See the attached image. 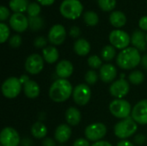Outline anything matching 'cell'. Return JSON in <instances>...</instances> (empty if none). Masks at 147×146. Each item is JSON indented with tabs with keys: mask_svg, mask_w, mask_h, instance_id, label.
Listing matches in <instances>:
<instances>
[{
	"mask_svg": "<svg viewBox=\"0 0 147 146\" xmlns=\"http://www.w3.org/2000/svg\"><path fill=\"white\" fill-rule=\"evenodd\" d=\"M145 141H146V137L143 134H138L134 138V142H135L136 145H142L145 143Z\"/></svg>",
	"mask_w": 147,
	"mask_h": 146,
	"instance_id": "b9f144b4",
	"label": "cell"
},
{
	"mask_svg": "<svg viewBox=\"0 0 147 146\" xmlns=\"http://www.w3.org/2000/svg\"><path fill=\"white\" fill-rule=\"evenodd\" d=\"M28 4V0H10L9 3V8L15 13H23L27 11Z\"/></svg>",
	"mask_w": 147,
	"mask_h": 146,
	"instance_id": "484cf974",
	"label": "cell"
},
{
	"mask_svg": "<svg viewBox=\"0 0 147 146\" xmlns=\"http://www.w3.org/2000/svg\"><path fill=\"white\" fill-rule=\"evenodd\" d=\"M65 120L69 126H78L81 121L80 111L74 107L69 108L65 112Z\"/></svg>",
	"mask_w": 147,
	"mask_h": 146,
	"instance_id": "ffe728a7",
	"label": "cell"
},
{
	"mask_svg": "<svg viewBox=\"0 0 147 146\" xmlns=\"http://www.w3.org/2000/svg\"><path fill=\"white\" fill-rule=\"evenodd\" d=\"M107 133V127L103 123H93L89 125L84 131L86 139L89 141H100Z\"/></svg>",
	"mask_w": 147,
	"mask_h": 146,
	"instance_id": "9c48e42d",
	"label": "cell"
},
{
	"mask_svg": "<svg viewBox=\"0 0 147 146\" xmlns=\"http://www.w3.org/2000/svg\"><path fill=\"white\" fill-rule=\"evenodd\" d=\"M131 42L136 49L139 51H146V34H144L141 30H135L131 37Z\"/></svg>",
	"mask_w": 147,
	"mask_h": 146,
	"instance_id": "d6986e66",
	"label": "cell"
},
{
	"mask_svg": "<svg viewBox=\"0 0 147 146\" xmlns=\"http://www.w3.org/2000/svg\"><path fill=\"white\" fill-rule=\"evenodd\" d=\"M129 82L134 85H140L145 80V75L140 71H134L129 74L128 77Z\"/></svg>",
	"mask_w": 147,
	"mask_h": 146,
	"instance_id": "83f0119b",
	"label": "cell"
},
{
	"mask_svg": "<svg viewBox=\"0 0 147 146\" xmlns=\"http://www.w3.org/2000/svg\"><path fill=\"white\" fill-rule=\"evenodd\" d=\"M22 90V83L19 78L11 77L7 78L2 84V93L8 99H14L19 96Z\"/></svg>",
	"mask_w": 147,
	"mask_h": 146,
	"instance_id": "8992f818",
	"label": "cell"
},
{
	"mask_svg": "<svg viewBox=\"0 0 147 146\" xmlns=\"http://www.w3.org/2000/svg\"><path fill=\"white\" fill-rule=\"evenodd\" d=\"M19 80H20L21 83L24 85L26 83H28V82L29 81V78H28V76H26V75H22V76H21V77L19 78Z\"/></svg>",
	"mask_w": 147,
	"mask_h": 146,
	"instance_id": "7dc6e473",
	"label": "cell"
},
{
	"mask_svg": "<svg viewBox=\"0 0 147 146\" xmlns=\"http://www.w3.org/2000/svg\"><path fill=\"white\" fill-rule=\"evenodd\" d=\"M137 130L138 124L131 117H127L119 121L115 126L114 129L115 136L122 140L134 135L137 132Z\"/></svg>",
	"mask_w": 147,
	"mask_h": 146,
	"instance_id": "3957f363",
	"label": "cell"
},
{
	"mask_svg": "<svg viewBox=\"0 0 147 146\" xmlns=\"http://www.w3.org/2000/svg\"><path fill=\"white\" fill-rule=\"evenodd\" d=\"M9 16V10L5 6L0 7V20L2 22L6 21Z\"/></svg>",
	"mask_w": 147,
	"mask_h": 146,
	"instance_id": "74e56055",
	"label": "cell"
},
{
	"mask_svg": "<svg viewBox=\"0 0 147 146\" xmlns=\"http://www.w3.org/2000/svg\"><path fill=\"white\" fill-rule=\"evenodd\" d=\"M47 43V40L44 36H39L34 40V45L37 48H45Z\"/></svg>",
	"mask_w": 147,
	"mask_h": 146,
	"instance_id": "8d00e7d4",
	"label": "cell"
},
{
	"mask_svg": "<svg viewBox=\"0 0 147 146\" xmlns=\"http://www.w3.org/2000/svg\"><path fill=\"white\" fill-rule=\"evenodd\" d=\"M42 57L47 63L53 64L59 59V52L54 46H48L42 50Z\"/></svg>",
	"mask_w": 147,
	"mask_h": 146,
	"instance_id": "603a6c76",
	"label": "cell"
},
{
	"mask_svg": "<svg viewBox=\"0 0 147 146\" xmlns=\"http://www.w3.org/2000/svg\"><path fill=\"white\" fill-rule=\"evenodd\" d=\"M109 39L110 44L114 47L117 49H121V50L127 48L131 42V38L129 34L127 32L123 30H120V29L113 30L109 34Z\"/></svg>",
	"mask_w": 147,
	"mask_h": 146,
	"instance_id": "52a82bcc",
	"label": "cell"
},
{
	"mask_svg": "<svg viewBox=\"0 0 147 146\" xmlns=\"http://www.w3.org/2000/svg\"><path fill=\"white\" fill-rule=\"evenodd\" d=\"M73 88L67 79L59 78L53 83L49 89V97L55 102H63L72 95Z\"/></svg>",
	"mask_w": 147,
	"mask_h": 146,
	"instance_id": "6da1fadb",
	"label": "cell"
},
{
	"mask_svg": "<svg viewBox=\"0 0 147 146\" xmlns=\"http://www.w3.org/2000/svg\"><path fill=\"white\" fill-rule=\"evenodd\" d=\"M38 3L41 5H44V6H49V5H52L55 0H37Z\"/></svg>",
	"mask_w": 147,
	"mask_h": 146,
	"instance_id": "f6af8a7d",
	"label": "cell"
},
{
	"mask_svg": "<svg viewBox=\"0 0 147 146\" xmlns=\"http://www.w3.org/2000/svg\"><path fill=\"white\" fill-rule=\"evenodd\" d=\"M9 46L13 48H17L21 46L22 44V37L19 34H15L10 37L9 40Z\"/></svg>",
	"mask_w": 147,
	"mask_h": 146,
	"instance_id": "d590c367",
	"label": "cell"
},
{
	"mask_svg": "<svg viewBox=\"0 0 147 146\" xmlns=\"http://www.w3.org/2000/svg\"><path fill=\"white\" fill-rule=\"evenodd\" d=\"M115 55H116V50H115V47H114L112 45L105 46L101 52V56L102 59L105 61L112 60L115 57Z\"/></svg>",
	"mask_w": 147,
	"mask_h": 146,
	"instance_id": "4316f807",
	"label": "cell"
},
{
	"mask_svg": "<svg viewBox=\"0 0 147 146\" xmlns=\"http://www.w3.org/2000/svg\"><path fill=\"white\" fill-rule=\"evenodd\" d=\"M59 146H65V145H59Z\"/></svg>",
	"mask_w": 147,
	"mask_h": 146,
	"instance_id": "f907efd6",
	"label": "cell"
},
{
	"mask_svg": "<svg viewBox=\"0 0 147 146\" xmlns=\"http://www.w3.org/2000/svg\"><path fill=\"white\" fill-rule=\"evenodd\" d=\"M80 28L77 26H73L71 27V28L70 29V35L73 38H77L80 35Z\"/></svg>",
	"mask_w": 147,
	"mask_h": 146,
	"instance_id": "ab89813d",
	"label": "cell"
},
{
	"mask_svg": "<svg viewBox=\"0 0 147 146\" xmlns=\"http://www.w3.org/2000/svg\"><path fill=\"white\" fill-rule=\"evenodd\" d=\"M102 59L96 56V55H92L90 56L89 59H88V65L90 67H91L92 69H98V68H101L102 65Z\"/></svg>",
	"mask_w": 147,
	"mask_h": 146,
	"instance_id": "836d02e7",
	"label": "cell"
},
{
	"mask_svg": "<svg viewBox=\"0 0 147 146\" xmlns=\"http://www.w3.org/2000/svg\"><path fill=\"white\" fill-rule=\"evenodd\" d=\"M9 25L17 33H22L29 27L28 19L22 13H14L9 18Z\"/></svg>",
	"mask_w": 147,
	"mask_h": 146,
	"instance_id": "9a60e30c",
	"label": "cell"
},
{
	"mask_svg": "<svg viewBox=\"0 0 147 146\" xmlns=\"http://www.w3.org/2000/svg\"><path fill=\"white\" fill-rule=\"evenodd\" d=\"M130 89V85L128 82L123 78H121L115 82H114L109 87V92L117 99H121L122 97L126 96Z\"/></svg>",
	"mask_w": 147,
	"mask_h": 146,
	"instance_id": "5bb4252c",
	"label": "cell"
},
{
	"mask_svg": "<svg viewBox=\"0 0 147 146\" xmlns=\"http://www.w3.org/2000/svg\"><path fill=\"white\" fill-rule=\"evenodd\" d=\"M23 91L25 96L29 99H35L39 96L40 89L38 83L33 80H29L23 85Z\"/></svg>",
	"mask_w": 147,
	"mask_h": 146,
	"instance_id": "44dd1931",
	"label": "cell"
},
{
	"mask_svg": "<svg viewBox=\"0 0 147 146\" xmlns=\"http://www.w3.org/2000/svg\"><path fill=\"white\" fill-rule=\"evenodd\" d=\"M97 3L103 11H111L116 5V0H97Z\"/></svg>",
	"mask_w": 147,
	"mask_h": 146,
	"instance_id": "4dcf8cb0",
	"label": "cell"
},
{
	"mask_svg": "<svg viewBox=\"0 0 147 146\" xmlns=\"http://www.w3.org/2000/svg\"><path fill=\"white\" fill-rule=\"evenodd\" d=\"M90 143L88 139H78L74 143L73 146H90Z\"/></svg>",
	"mask_w": 147,
	"mask_h": 146,
	"instance_id": "f35d334b",
	"label": "cell"
},
{
	"mask_svg": "<svg viewBox=\"0 0 147 146\" xmlns=\"http://www.w3.org/2000/svg\"><path fill=\"white\" fill-rule=\"evenodd\" d=\"M74 51L79 56H86L90 51V44L85 39H78L74 43Z\"/></svg>",
	"mask_w": 147,
	"mask_h": 146,
	"instance_id": "7402d4cb",
	"label": "cell"
},
{
	"mask_svg": "<svg viewBox=\"0 0 147 146\" xmlns=\"http://www.w3.org/2000/svg\"><path fill=\"white\" fill-rule=\"evenodd\" d=\"M141 65L144 68H146L147 70V54L144 55L142 58H141Z\"/></svg>",
	"mask_w": 147,
	"mask_h": 146,
	"instance_id": "c3c4849f",
	"label": "cell"
},
{
	"mask_svg": "<svg viewBox=\"0 0 147 146\" xmlns=\"http://www.w3.org/2000/svg\"><path fill=\"white\" fill-rule=\"evenodd\" d=\"M66 37V31L64 26L61 24L53 25L48 32V40L50 43L55 46L61 45Z\"/></svg>",
	"mask_w": 147,
	"mask_h": 146,
	"instance_id": "4fadbf2b",
	"label": "cell"
},
{
	"mask_svg": "<svg viewBox=\"0 0 147 146\" xmlns=\"http://www.w3.org/2000/svg\"><path fill=\"white\" fill-rule=\"evenodd\" d=\"M29 17H35L38 16L39 14L40 13V6L37 3H30L28 6L27 11Z\"/></svg>",
	"mask_w": 147,
	"mask_h": 146,
	"instance_id": "1f68e13d",
	"label": "cell"
},
{
	"mask_svg": "<svg viewBox=\"0 0 147 146\" xmlns=\"http://www.w3.org/2000/svg\"><path fill=\"white\" fill-rule=\"evenodd\" d=\"M84 79L86 81V83L90 85H94L97 79H98V76L97 73L94 71V70H90L86 72L85 76H84Z\"/></svg>",
	"mask_w": 147,
	"mask_h": 146,
	"instance_id": "e575fe53",
	"label": "cell"
},
{
	"mask_svg": "<svg viewBox=\"0 0 147 146\" xmlns=\"http://www.w3.org/2000/svg\"><path fill=\"white\" fill-rule=\"evenodd\" d=\"M84 21L88 26L93 27L98 23L99 18H98V15L96 12L91 11V10H88V11L84 12Z\"/></svg>",
	"mask_w": 147,
	"mask_h": 146,
	"instance_id": "f1b7e54d",
	"label": "cell"
},
{
	"mask_svg": "<svg viewBox=\"0 0 147 146\" xmlns=\"http://www.w3.org/2000/svg\"><path fill=\"white\" fill-rule=\"evenodd\" d=\"M42 146H56L55 141L51 138H46L42 141Z\"/></svg>",
	"mask_w": 147,
	"mask_h": 146,
	"instance_id": "7bdbcfd3",
	"label": "cell"
},
{
	"mask_svg": "<svg viewBox=\"0 0 147 146\" xmlns=\"http://www.w3.org/2000/svg\"><path fill=\"white\" fill-rule=\"evenodd\" d=\"M28 26L34 31L40 30L44 27V20L40 16L28 17Z\"/></svg>",
	"mask_w": 147,
	"mask_h": 146,
	"instance_id": "f546056e",
	"label": "cell"
},
{
	"mask_svg": "<svg viewBox=\"0 0 147 146\" xmlns=\"http://www.w3.org/2000/svg\"><path fill=\"white\" fill-rule=\"evenodd\" d=\"M117 146H134L130 141L128 140H126V139H123L121 141H120L118 144H117Z\"/></svg>",
	"mask_w": 147,
	"mask_h": 146,
	"instance_id": "bcb514c9",
	"label": "cell"
},
{
	"mask_svg": "<svg viewBox=\"0 0 147 146\" xmlns=\"http://www.w3.org/2000/svg\"><path fill=\"white\" fill-rule=\"evenodd\" d=\"M90 96H91V90L89 85L85 83H80L73 89V92H72L73 101L78 106L86 105L90 102Z\"/></svg>",
	"mask_w": 147,
	"mask_h": 146,
	"instance_id": "ba28073f",
	"label": "cell"
},
{
	"mask_svg": "<svg viewBox=\"0 0 147 146\" xmlns=\"http://www.w3.org/2000/svg\"><path fill=\"white\" fill-rule=\"evenodd\" d=\"M83 9V4L79 0H64L59 6L60 14L70 20L78 18L82 15Z\"/></svg>",
	"mask_w": 147,
	"mask_h": 146,
	"instance_id": "277c9868",
	"label": "cell"
},
{
	"mask_svg": "<svg viewBox=\"0 0 147 146\" xmlns=\"http://www.w3.org/2000/svg\"><path fill=\"white\" fill-rule=\"evenodd\" d=\"M9 36V27L3 23H0V42L4 43Z\"/></svg>",
	"mask_w": 147,
	"mask_h": 146,
	"instance_id": "d6a6232c",
	"label": "cell"
},
{
	"mask_svg": "<svg viewBox=\"0 0 147 146\" xmlns=\"http://www.w3.org/2000/svg\"><path fill=\"white\" fill-rule=\"evenodd\" d=\"M109 111L115 117L123 120L129 117L132 113L131 104L124 99H115L110 102Z\"/></svg>",
	"mask_w": 147,
	"mask_h": 146,
	"instance_id": "5b68a950",
	"label": "cell"
},
{
	"mask_svg": "<svg viewBox=\"0 0 147 146\" xmlns=\"http://www.w3.org/2000/svg\"><path fill=\"white\" fill-rule=\"evenodd\" d=\"M55 71L57 76L59 78L66 79L67 77H71L73 72V65L69 60H61L59 61L55 68Z\"/></svg>",
	"mask_w": 147,
	"mask_h": 146,
	"instance_id": "e0dca14e",
	"label": "cell"
},
{
	"mask_svg": "<svg viewBox=\"0 0 147 146\" xmlns=\"http://www.w3.org/2000/svg\"><path fill=\"white\" fill-rule=\"evenodd\" d=\"M71 135V129L67 124L59 125L54 132V139L59 144H64L69 140Z\"/></svg>",
	"mask_w": 147,
	"mask_h": 146,
	"instance_id": "ac0fdd59",
	"label": "cell"
},
{
	"mask_svg": "<svg viewBox=\"0 0 147 146\" xmlns=\"http://www.w3.org/2000/svg\"><path fill=\"white\" fill-rule=\"evenodd\" d=\"M2 146H18L21 143L19 133L12 127H4L0 133Z\"/></svg>",
	"mask_w": 147,
	"mask_h": 146,
	"instance_id": "30bf717a",
	"label": "cell"
},
{
	"mask_svg": "<svg viewBox=\"0 0 147 146\" xmlns=\"http://www.w3.org/2000/svg\"><path fill=\"white\" fill-rule=\"evenodd\" d=\"M117 76V70L112 64H105L100 68V78L104 83H111Z\"/></svg>",
	"mask_w": 147,
	"mask_h": 146,
	"instance_id": "2e32d148",
	"label": "cell"
},
{
	"mask_svg": "<svg viewBox=\"0 0 147 146\" xmlns=\"http://www.w3.org/2000/svg\"><path fill=\"white\" fill-rule=\"evenodd\" d=\"M118 66L123 70H131L141 63L140 51L135 47H127L121 50L116 59Z\"/></svg>",
	"mask_w": 147,
	"mask_h": 146,
	"instance_id": "7a4b0ae2",
	"label": "cell"
},
{
	"mask_svg": "<svg viewBox=\"0 0 147 146\" xmlns=\"http://www.w3.org/2000/svg\"><path fill=\"white\" fill-rule=\"evenodd\" d=\"M139 26L140 28L144 30L147 31V15H145L143 17H141L139 21Z\"/></svg>",
	"mask_w": 147,
	"mask_h": 146,
	"instance_id": "60d3db41",
	"label": "cell"
},
{
	"mask_svg": "<svg viewBox=\"0 0 147 146\" xmlns=\"http://www.w3.org/2000/svg\"><path fill=\"white\" fill-rule=\"evenodd\" d=\"M109 22L115 28H121L127 22V17L125 14L120 10L113 11L109 15Z\"/></svg>",
	"mask_w": 147,
	"mask_h": 146,
	"instance_id": "cb8c5ba5",
	"label": "cell"
},
{
	"mask_svg": "<svg viewBox=\"0 0 147 146\" xmlns=\"http://www.w3.org/2000/svg\"><path fill=\"white\" fill-rule=\"evenodd\" d=\"M31 133L34 139H41L46 138L47 134V127L40 121L35 122L31 127Z\"/></svg>",
	"mask_w": 147,
	"mask_h": 146,
	"instance_id": "d4e9b609",
	"label": "cell"
},
{
	"mask_svg": "<svg viewBox=\"0 0 147 146\" xmlns=\"http://www.w3.org/2000/svg\"><path fill=\"white\" fill-rule=\"evenodd\" d=\"M146 42H147V34H146Z\"/></svg>",
	"mask_w": 147,
	"mask_h": 146,
	"instance_id": "681fc988",
	"label": "cell"
},
{
	"mask_svg": "<svg viewBox=\"0 0 147 146\" xmlns=\"http://www.w3.org/2000/svg\"><path fill=\"white\" fill-rule=\"evenodd\" d=\"M91 146H113L109 142L104 141V140H100L97 142H95Z\"/></svg>",
	"mask_w": 147,
	"mask_h": 146,
	"instance_id": "ee69618b",
	"label": "cell"
},
{
	"mask_svg": "<svg viewBox=\"0 0 147 146\" xmlns=\"http://www.w3.org/2000/svg\"><path fill=\"white\" fill-rule=\"evenodd\" d=\"M132 118L137 124L147 125V99L135 104L132 110Z\"/></svg>",
	"mask_w": 147,
	"mask_h": 146,
	"instance_id": "7c38bea8",
	"label": "cell"
},
{
	"mask_svg": "<svg viewBox=\"0 0 147 146\" xmlns=\"http://www.w3.org/2000/svg\"><path fill=\"white\" fill-rule=\"evenodd\" d=\"M44 67V59L40 54L34 53L29 55L25 61V70L31 75L40 73Z\"/></svg>",
	"mask_w": 147,
	"mask_h": 146,
	"instance_id": "8fae6325",
	"label": "cell"
}]
</instances>
